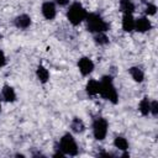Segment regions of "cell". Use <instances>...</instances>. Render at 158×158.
Returning a JSON list of instances; mask_svg holds the SVG:
<instances>
[{
    "instance_id": "6da1fadb",
    "label": "cell",
    "mask_w": 158,
    "mask_h": 158,
    "mask_svg": "<svg viewBox=\"0 0 158 158\" xmlns=\"http://www.w3.org/2000/svg\"><path fill=\"white\" fill-rule=\"evenodd\" d=\"M99 94L106 99V100H110L111 102L116 104L117 102V91L115 89V86L112 85V79L111 77H102L101 81H100V90H99Z\"/></svg>"
},
{
    "instance_id": "7a4b0ae2",
    "label": "cell",
    "mask_w": 158,
    "mask_h": 158,
    "mask_svg": "<svg viewBox=\"0 0 158 158\" xmlns=\"http://www.w3.org/2000/svg\"><path fill=\"white\" fill-rule=\"evenodd\" d=\"M86 15H88V14H86L85 9H84L79 2H74V4L69 7V10H68V12H67V17H68L69 22L73 23V25H79L83 20H85Z\"/></svg>"
},
{
    "instance_id": "3957f363",
    "label": "cell",
    "mask_w": 158,
    "mask_h": 158,
    "mask_svg": "<svg viewBox=\"0 0 158 158\" xmlns=\"http://www.w3.org/2000/svg\"><path fill=\"white\" fill-rule=\"evenodd\" d=\"M86 27L90 32H104L107 30V23L96 14H89L85 17Z\"/></svg>"
},
{
    "instance_id": "277c9868",
    "label": "cell",
    "mask_w": 158,
    "mask_h": 158,
    "mask_svg": "<svg viewBox=\"0 0 158 158\" xmlns=\"http://www.w3.org/2000/svg\"><path fill=\"white\" fill-rule=\"evenodd\" d=\"M60 151L64 154H69V156H77L78 154V146H77L72 135L65 133L60 138Z\"/></svg>"
},
{
    "instance_id": "5b68a950",
    "label": "cell",
    "mask_w": 158,
    "mask_h": 158,
    "mask_svg": "<svg viewBox=\"0 0 158 158\" xmlns=\"http://www.w3.org/2000/svg\"><path fill=\"white\" fill-rule=\"evenodd\" d=\"M93 132H94V137L98 139V141H102L105 137H106V133H107V122L105 118H96L94 121V125H93Z\"/></svg>"
},
{
    "instance_id": "8992f818",
    "label": "cell",
    "mask_w": 158,
    "mask_h": 158,
    "mask_svg": "<svg viewBox=\"0 0 158 158\" xmlns=\"http://www.w3.org/2000/svg\"><path fill=\"white\" fill-rule=\"evenodd\" d=\"M78 67H79V70L81 72L83 75H88V74H90V73L93 72V69H94V63H93L91 59L84 57V58L79 59Z\"/></svg>"
},
{
    "instance_id": "52a82bcc",
    "label": "cell",
    "mask_w": 158,
    "mask_h": 158,
    "mask_svg": "<svg viewBox=\"0 0 158 158\" xmlns=\"http://www.w3.org/2000/svg\"><path fill=\"white\" fill-rule=\"evenodd\" d=\"M42 14L47 20H53L56 17V6L53 2L47 1L42 5Z\"/></svg>"
},
{
    "instance_id": "ba28073f",
    "label": "cell",
    "mask_w": 158,
    "mask_h": 158,
    "mask_svg": "<svg viewBox=\"0 0 158 158\" xmlns=\"http://www.w3.org/2000/svg\"><path fill=\"white\" fill-rule=\"evenodd\" d=\"M151 21L147 17H139L138 20H135V30L138 32H146L151 30Z\"/></svg>"
},
{
    "instance_id": "9c48e42d",
    "label": "cell",
    "mask_w": 158,
    "mask_h": 158,
    "mask_svg": "<svg viewBox=\"0 0 158 158\" xmlns=\"http://www.w3.org/2000/svg\"><path fill=\"white\" fill-rule=\"evenodd\" d=\"M122 28L126 32H131L135 30V19L132 17V14H123L122 17Z\"/></svg>"
},
{
    "instance_id": "30bf717a",
    "label": "cell",
    "mask_w": 158,
    "mask_h": 158,
    "mask_svg": "<svg viewBox=\"0 0 158 158\" xmlns=\"http://www.w3.org/2000/svg\"><path fill=\"white\" fill-rule=\"evenodd\" d=\"M15 25L19 28H27L31 25V19L27 15H20L15 19Z\"/></svg>"
},
{
    "instance_id": "8fae6325",
    "label": "cell",
    "mask_w": 158,
    "mask_h": 158,
    "mask_svg": "<svg viewBox=\"0 0 158 158\" xmlns=\"http://www.w3.org/2000/svg\"><path fill=\"white\" fill-rule=\"evenodd\" d=\"M99 90H100V83L99 81H96L94 79L88 81V84H86V93L89 95H96V94H99Z\"/></svg>"
},
{
    "instance_id": "7c38bea8",
    "label": "cell",
    "mask_w": 158,
    "mask_h": 158,
    "mask_svg": "<svg viewBox=\"0 0 158 158\" xmlns=\"http://www.w3.org/2000/svg\"><path fill=\"white\" fill-rule=\"evenodd\" d=\"M2 96H4V99H5L6 101H9V102L15 101V99H16L15 90H14L10 85H5V86L2 88Z\"/></svg>"
},
{
    "instance_id": "4fadbf2b",
    "label": "cell",
    "mask_w": 158,
    "mask_h": 158,
    "mask_svg": "<svg viewBox=\"0 0 158 158\" xmlns=\"http://www.w3.org/2000/svg\"><path fill=\"white\" fill-rule=\"evenodd\" d=\"M130 74H131V77L133 78V80L137 81V83H141V81H143V79H144V74H143V72H142L138 67H132V68H130Z\"/></svg>"
},
{
    "instance_id": "5bb4252c",
    "label": "cell",
    "mask_w": 158,
    "mask_h": 158,
    "mask_svg": "<svg viewBox=\"0 0 158 158\" xmlns=\"http://www.w3.org/2000/svg\"><path fill=\"white\" fill-rule=\"evenodd\" d=\"M120 7L123 14H132L135 10V5L131 0H120Z\"/></svg>"
},
{
    "instance_id": "9a60e30c",
    "label": "cell",
    "mask_w": 158,
    "mask_h": 158,
    "mask_svg": "<svg viewBox=\"0 0 158 158\" xmlns=\"http://www.w3.org/2000/svg\"><path fill=\"white\" fill-rule=\"evenodd\" d=\"M36 74H37V78L40 79V81H42V83H46L49 79V73L43 65H38L37 67Z\"/></svg>"
},
{
    "instance_id": "2e32d148",
    "label": "cell",
    "mask_w": 158,
    "mask_h": 158,
    "mask_svg": "<svg viewBox=\"0 0 158 158\" xmlns=\"http://www.w3.org/2000/svg\"><path fill=\"white\" fill-rule=\"evenodd\" d=\"M70 128H72L74 132H77V133H81V132L84 131L85 126H84V122H83L80 118L75 117V118L72 121V123H70Z\"/></svg>"
},
{
    "instance_id": "e0dca14e",
    "label": "cell",
    "mask_w": 158,
    "mask_h": 158,
    "mask_svg": "<svg viewBox=\"0 0 158 158\" xmlns=\"http://www.w3.org/2000/svg\"><path fill=\"white\" fill-rule=\"evenodd\" d=\"M114 144H115V147H116V148H118V149H121V151H126V149L128 148V142L126 141V138L120 137V136L115 138Z\"/></svg>"
},
{
    "instance_id": "ac0fdd59",
    "label": "cell",
    "mask_w": 158,
    "mask_h": 158,
    "mask_svg": "<svg viewBox=\"0 0 158 158\" xmlns=\"http://www.w3.org/2000/svg\"><path fill=\"white\" fill-rule=\"evenodd\" d=\"M149 106H151V102L148 100V98H143L139 102V111L142 115H148L149 114Z\"/></svg>"
},
{
    "instance_id": "d6986e66",
    "label": "cell",
    "mask_w": 158,
    "mask_h": 158,
    "mask_svg": "<svg viewBox=\"0 0 158 158\" xmlns=\"http://www.w3.org/2000/svg\"><path fill=\"white\" fill-rule=\"evenodd\" d=\"M94 40H95V42L99 43V44H106V43L109 42V38H107L102 32H98V33L95 35Z\"/></svg>"
},
{
    "instance_id": "ffe728a7",
    "label": "cell",
    "mask_w": 158,
    "mask_h": 158,
    "mask_svg": "<svg viewBox=\"0 0 158 158\" xmlns=\"http://www.w3.org/2000/svg\"><path fill=\"white\" fill-rule=\"evenodd\" d=\"M156 11H157V6H156V5L148 4V5L146 6V14H147V15H154Z\"/></svg>"
},
{
    "instance_id": "44dd1931",
    "label": "cell",
    "mask_w": 158,
    "mask_h": 158,
    "mask_svg": "<svg viewBox=\"0 0 158 158\" xmlns=\"http://www.w3.org/2000/svg\"><path fill=\"white\" fill-rule=\"evenodd\" d=\"M149 112H152L154 116L158 114V102L154 100L151 102V106H149Z\"/></svg>"
},
{
    "instance_id": "7402d4cb",
    "label": "cell",
    "mask_w": 158,
    "mask_h": 158,
    "mask_svg": "<svg viewBox=\"0 0 158 158\" xmlns=\"http://www.w3.org/2000/svg\"><path fill=\"white\" fill-rule=\"evenodd\" d=\"M5 63H6V58H5V54H4V52H2V51H0V67L5 65Z\"/></svg>"
},
{
    "instance_id": "603a6c76",
    "label": "cell",
    "mask_w": 158,
    "mask_h": 158,
    "mask_svg": "<svg viewBox=\"0 0 158 158\" xmlns=\"http://www.w3.org/2000/svg\"><path fill=\"white\" fill-rule=\"evenodd\" d=\"M57 2H58L59 5H62V6H64V5H67V4L69 2V0H57Z\"/></svg>"
},
{
    "instance_id": "cb8c5ba5",
    "label": "cell",
    "mask_w": 158,
    "mask_h": 158,
    "mask_svg": "<svg viewBox=\"0 0 158 158\" xmlns=\"http://www.w3.org/2000/svg\"><path fill=\"white\" fill-rule=\"evenodd\" d=\"M0 109H1V104H0Z\"/></svg>"
},
{
    "instance_id": "d4e9b609",
    "label": "cell",
    "mask_w": 158,
    "mask_h": 158,
    "mask_svg": "<svg viewBox=\"0 0 158 158\" xmlns=\"http://www.w3.org/2000/svg\"><path fill=\"white\" fill-rule=\"evenodd\" d=\"M0 37H1V35H0Z\"/></svg>"
}]
</instances>
